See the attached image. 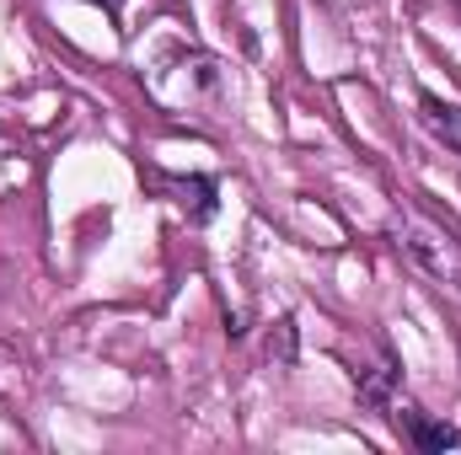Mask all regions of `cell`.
Masks as SVG:
<instances>
[{"mask_svg": "<svg viewBox=\"0 0 461 455\" xmlns=\"http://www.w3.org/2000/svg\"><path fill=\"white\" fill-rule=\"evenodd\" d=\"M397 413V424L408 429V440L419 445V451H456L461 445V429H451V424H435V418H424L413 402H397L392 407Z\"/></svg>", "mask_w": 461, "mask_h": 455, "instance_id": "7a4b0ae2", "label": "cell"}, {"mask_svg": "<svg viewBox=\"0 0 461 455\" xmlns=\"http://www.w3.org/2000/svg\"><path fill=\"white\" fill-rule=\"evenodd\" d=\"M456 5H461V0H456Z\"/></svg>", "mask_w": 461, "mask_h": 455, "instance_id": "5b68a950", "label": "cell"}, {"mask_svg": "<svg viewBox=\"0 0 461 455\" xmlns=\"http://www.w3.org/2000/svg\"><path fill=\"white\" fill-rule=\"evenodd\" d=\"M392 241H397V252H402L419 273H429L440 290H456L461 295V241L451 230H440L435 220L402 210V215H392Z\"/></svg>", "mask_w": 461, "mask_h": 455, "instance_id": "6da1fadb", "label": "cell"}, {"mask_svg": "<svg viewBox=\"0 0 461 455\" xmlns=\"http://www.w3.org/2000/svg\"><path fill=\"white\" fill-rule=\"evenodd\" d=\"M177 193H183V210L194 204V220H210L215 215V188L204 183V177H194V183H172Z\"/></svg>", "mask_w": 461, "mask_h": 455, "instance_id": "277c9868", "label": "cell"}, {"mask_svg": "<svg viewBox=\"0 0 461 455\" xmlns=\"http://www.w3.org/2000/svg\"><path fill=\"white\" fill-rule=\"evenodd\" d=\"M424 129H429V134H435V139H440V145H451V150H456L461 156V108L456 103H440V97H424Z\"/></svg>", "mask_w": 461, "mask_h": 455, "instance_id": "3957f363", "label": "cell"}]
</instances>
